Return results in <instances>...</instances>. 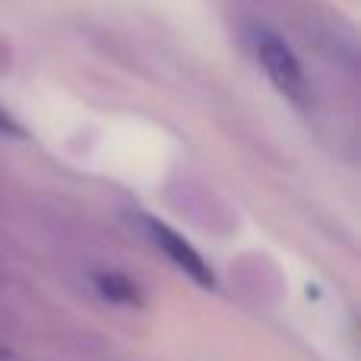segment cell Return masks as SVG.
Returning a JSON list of instances; mask_svg holds the SVG:
<instances>
[{"instance_id":"6da1fadb","label":"cell","mask_w":361,"mask_h":361,"mask_svg":"<svg viewBox=\"0 0 361 361\" xmlns=\"http://www.w3.org/2000/svg\"><path fill=\"white\" fill-rule=\"evenodd\" d=\"M250 44H254V54H257V61H260L263 73L269 76V82H273L288 102L305 105L307 82H305V70H301L298 57L292 54V48L269 29H254Z\"/></svg>"},{"instance_id":"7a4b0ae2","label":"cell","mask_w":361,"mask_h":361,"mask_svg":"<svg viewBox=\"0 0 361 361\" xmlns=\"http://www.w3.org/2000/svg\"><path fill=\"white\" fill-rule=\"evenodd\" d=\"M140 228L149 235V241L156 244L159 250H162L165 257H169L171 263L180 269V273H187L197 286H203V288H212L216 286V276H212V269H209V263L203 260V257L197 254V247H193L190 241H184V238L178 235V231H171L165 222H159V219H140Z\"/></svg>"},{"instance_id":"3957f363","label":"cell","mask_w":361,"mask_h":361,"mask_svg":"<svg viewBox=\"0 0 361 361\" xmlns=\"http://www.w3.org/2000/svg\"><path fill=\"white\" fill-rule=\"evenodd\" d=\"M95 288L102 292V298L114 301V305H127V307H140L143 305V295L133 286L127 276L121 273H99L95 276Z\"/></svg>"},{"instance_id":"277c9868","label":"cell","mask_w":361,"mask_h":361,"mask_svg":"<svg viewBox=\"0 0 361 361\" xmlns=\"http://www.w3.org/2000/svg\"><path fill=\"white\" fill-rule=\"evenodd\" d=\"M0 133H10V137H23V130H19V124L10 118V114L0 108Z\"/></svg>"}]
</instances>
